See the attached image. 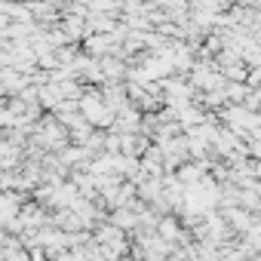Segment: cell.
I'll return each mask as SVG.
<instances>
[{
    "label": "cell",
    "instance_id": "ba28073f",
    "mask_svg": "<svg viewBox=\"0 0 261 261\" xmlns=\"http://www.w3.org/2000/svg\"><path fill=\"white\" fill-rule=\"evenodd\" d=\"M255 261H261V255H255Z\"/></svg>",
    "mask_w": 261,
    "mask_h": 261
},
{
    "label": "cell",
    "instance_id": "7a4b0ae2",
    "mask_svg": "<svg viewBox=\"0 0 261 261\" xmlns=\"http://www.w3.org/2000/svg\"><path fill=\"white\" fill-rule=\"evenodd\" d=\"M224 218H230V224H233L237 230H243V233H249V230L255 227L252 215H249V212H243V209H227V212H224Z\"/></svg>",
    "mask_w": 261,
    "mask_h": 261
},
{
    "label": "cell",
    "instance_id": "5b68a950",
    "mask_svg": "<svg viewBox=\"0 0 261 261\" xmlns=\"http://www.w3.org/2000/svg\"><path fill=\"white\" fill-rule=\"evenodd\" d=\"M101 71H105V77H111V80H117V77L126 74V68H123L120 59H105V62H101Z\"/></svg>",
    "mask_w": 261,
    "mask_h": 261
},
{
    "label": "cell",
    "instance_id": "52a82bcc",
    "mask_svg": "<svg viewBox=\"0 0 261 261\" xmlns=\"http://www.w3.org/2000/svg\"><path fill=\"white\" fill-rule=\"evenodd\" d=\"M249 151H252L255 157H261V145H249Z\"/></svg>",
    "mask_w": 261,
    "mask_h": 261
},
{
    "label": "cell",
    "instance_id": "277c9868",
    "mask_svg": "<svg viewBox=\"0 0 261 261\" xmlns=\"http://www.w3.org/2000/svg\"><path fill=\"white\" fill-rule=\"evenodd\" d=\"M157 230H160V237H163L166 243H169V240H178V221H175L172 215L160 218V227H157Z\"/></svg>",
    "mask_w": 261,
    "mask_h": 261
},
{
    "label": "cell",
    "instance_id": "6da1fadb",
    "mask_svg": "<svg viewBox=\"0 0 261 261\" xmlns=\"http://www.w3.org/2000/svg\"><path fill=\"white\" fill-rule=\"evenodd\" d=\"M80 111H83V117H86L92 126H108V123L114 120V111L105 105L101 92H95V89H86V92H83V98H80Z\"/></svg>",
    "mask_w": 261,
    "mask_h": 261
},
{
    "label": "cell",
    "instance_id": "3957f363",
    "mask_svg": "<svg viewBox=\"0 0 261 261\" xmlns=\"http://www.w3.org/2000/svg\"><path fill=\"white\" fill-rule=\"evenodd\" d=\"M136 221H139V218L133 215V209H114V215H111V224L120 227V230H123V227H133Z\"/></svg>",
    "mask_w": 261,
    "mask_h": 261
},
{
    "label": "cell",
    "instance_id": "8992f818",
    "mask_svg": "<svg viewBox=\"0 0 261 261\" xmlns=\"http://www.w3.org/2000/svg\"><path fill=\"white\" fill-rule=\"evenodd\" d=\"M249 95H252V92H249V86H243V83H230V86H227V98H230V101H249Z\"/></svg>",
    "mask_w": 261,
    "mask_h": 261
}]
</instances>
